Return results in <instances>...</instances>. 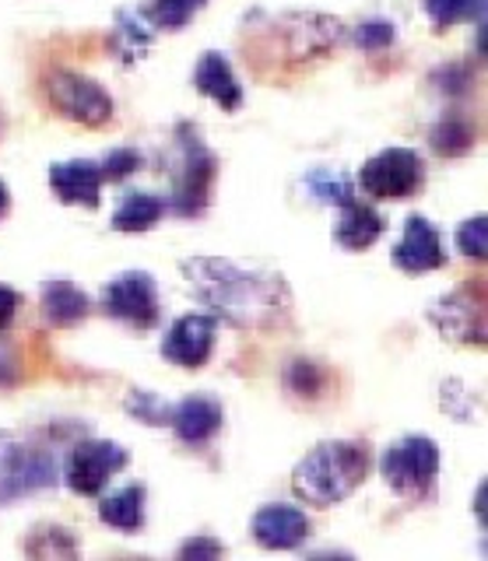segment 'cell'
<instances>
[{
    "label": "cell",
    "mask_w": 488,
    "mask_h": 561,
    "mask_svg": "<svg viewBox=\"0 0 488 561\" xmlns=\"http://www.w3.org/2000/svg\"><path fill=\"white\" fill-rule=\"evenodd\" d=\"M183 274L207 309L247 330H271L288 320L292 298L282 274L264 267H242L222 256H194L183 263Z\"/></svg>",
    "instance_id": "6da1fadb"
},
{
    "label": "cell",
    "mask_w": 488,
    "mask_h": 561,
    "mask_svg": "<svg viewBox=\"0 0 488 561\" xmlns=\"http://www.w3.org/2000/svg\"><path fill=\"white\" fill-rule=\"evenodd\" d=\"M370 453L362 443H320L292 473V491L306 505H338L362 484Z\"/></svg>",
    "instance_id": "7a4b0ae2"
},
{
    "label": "cell",
    "mask_w": 488,
    "mask_h": 561,
    "mask_svg": "<svg viewBox=\"0 0 488 561\" xmlns=\"http://www.w3.org/2000/svg\"><path fill=\"white\" fill-rule=\"evenodd\" d=\"M379 473L397 495H418L422 499L432 488L435 473H440V446L429 435H408L400 443L383 449Z\"/></svg>",
    "instance_id": "3957f363"
},
{
    "label": "cell",
    "mask_w": 488,
    "mask_h": 561,
    "mask_svg": "<svg viewBox=\"0 0 488 561\" xmlns=\"http://www.w3.org/2000/svg\"><path fill=\"white\" fill-rule=\"evenodd\" d=\"M422 158L411 148H387L362 165L359 183L373 201H405L422 186Z\"/></svg>",
    "instance_id": "277c9868"
},
{
    "label": "cell",
    "mask_w": 488,
    "mask_h": 561,
    "mask_svg": "<svg viewBox=\"0 0 488 561\" xmlns=\"http://www.w3.org/2000/svg\"><path fill=\"white\" fill-rule=\"evenodd\" d=\"M46 95L60 116L81 123V127H102L113 119V99L92 78H81L75 70H54L46 78Z\"/></svg>",
    "instance_id": "5b68a950"
},
{
    "label": "cell",
    "mask_w": 488,
    "mask_h": 561,
    "mask_svg": "<svg viewBox=\"0 0 488 561\" xmlns=\"http://www.w3.org/2000/svg\"><path fill=\"white\" fill-rule=\"evenodd\" d=\"M102 309L113 320H124L137 330H148L159 323V288L155 277L145 271H127L116 274L106 288H102Z\"/></svg>",
    "instance_id": "8992f818"
},
{
    "label": "cell",
    "mask_w": 488,
    "mask_h": 561,
    "mask_svg": "<svg viewBox=\"0 0 488 561\" xmlns=\"http://www.w3.org/2000/svg\"><path fill=\"white\" fill-rule=\"evenodd\" d=\"M124 467H127V449L106 443V438H89V443H78L71 456H67L64 481L75 495H99L110 484L113 473H120Z\"/></svg>",
    "instance_id": "52a82bcc"
},
{
    "label": "cell",
    "mask_w": 488,
    "mask_h": 561,
    "mask_svg": "<svg viewBox=\"0 0 488 561\" xmlns=\"http://www.w3.org/2000/svg\"><path fill=\"white\" fill-rule=\"evenodd\" d=\"M57 481V456L39 446L0 449V502L29 495Z\"/></svg>",
    "instance_id": "ba28073f"
},
{
    "label": "cell",
    "mask_w": 488,
    "mask_h": 561,
    "mask_svg": "<svg viewBox=\"0 0 488 561\" xmlns=\"http://www.w3.org/2000/svg\"><path fill=\"white\" fill-rule=\"evenodd\" d=\"M215 154L207 151L201 140H183V165L177 172V190H172V207L183 218H194L212 201V186H215Z\"/></svg>",
    "instance_id": "9c48e42d"
},
{
    "label": "cell",
    "mask_w": 488,
    "mask_h": 561,
    "mask_svg": "<svg viewBox=\"0 0 488 561\" xmlns=\"http://www.w3.org/2000/svg\"><path fill=\"white\" fill-rule=\"evenodd\" d=\"M212 351H215V320L201 312L177 320L162 341V355L180 368H201L212 358Z\"/></svg>",
    "instance_id": "30bf717a"
},
{
    "label": "cell",
    "mask_w": 488,
    "mask_h": 561,
    "mask_svg": "<svg viewBox=\"0 0 488 561\" xmlns=\"http://www.w3.org/2000/svg\"><path fill=\"white\" fill-rule=\"evenodd\" d=\"M394 263L408 274H425L446 263L443 239L435 232V225L422 215H411L405 221V236L394 245Z\"/></svg>",
    "instance_id": "8fae6325"
},
{
    "label": "cell",
    "mask_w": 488,
    "mask_h": 561,
    "mask_svg": "<svg viewBox=\"0 0 488 561\" xmlns=\"http://www.w3.org/2000/svg\"><path fill=\"white\" fill-rule=\"evenodd\" d=\"M253 537L268 551H292L309 537V519L295 505H264L253 516Z\"/></svg>",
    "instance_id": "7c38bea8"
},
{
    "label": "cell",
    "mask_w": 488,
    "mask_h": 561,
    "mask_svg": "<svg viewBox=\"0 0 488 561\" xmlns=\"http://www.w3.org/2000/svg\"><path fill=\"white\" fill-rule=\"evenodd\" d=\"M222 403L212 397H186L183 403L169 411V425L186 446H204L222 432Z\"/></svg>",
    "instance_id": "4fadbf2b"
},
{
    "label": "cell",
    "mask_w": 488,
    "mask_h": 561,
    "mask_svg": "<svg viewBox=\"0 0 488 561\" xmlns=\"http://www.w3.org/2000/svg\"><path fill=\"white\" fill-rule=\"evenodd\" d=\"M49 186H54L60 204H81V207H99L102 193V172L95 162H57L49 169Z\"/></svg>",
    "instance_id": "5bb4252c"
},
{
    "label": "cell",
    "mask_w": 488,
    "mask_h": 561,
    "mask_svg": "<svg viewBox=\"0 0 488 561\" xmlns=\"http://www.w3.org/2000/svg\"><path fill=\"white\" fill-rule=\"evenodd\" d=\"M432 320L450 341L461 344H481L485 341V323H481V306L470 302L467 295H446L432 306Z\"/></svg>",
    "instance_id": "9a60e30c"
},
{
    "label": "cell",
    "mask_w": 488,
    "mask_h": 561,
    "mask_svg": "<svg viewBox=\"0 0 488 561\" xmlns=\"http://www.w3.org/2000/svg\"><path fill=\"white\" fill-rule=\"evenodd\" d=\"M194 84L197 92L218 102L225 113H236L242 105V84L232 75V64L222 57V53H204L197 70H194Z\"/></svg>",
    "instance_id": "2e32d148"
},
{
    "label": "cell",
    "mask_w": 488,
    "mask_h": 561,
    "mask_svg": "<svg viewBox=\"0 0 488 561\" xmlns=\"http://www.w3.org/2000/svg\"><path fill=\"white\" fill-rule=\"evenodd\" d=\"M379 236H383V218L370 204H355V201L341 204V215L334 221V239L344 250H370Z\"/></svg>",
    "instance_id": "e0dca14e"
},
{
    "label": "cell",
    "mask_w": 488,
    "mask_h": 561,
    "mask_svg": "<svg viewBox=\"0 0 488 561\" xmlns=\"http://www.w3.org/2000/svg\"><path fill=\"white\" fill-rule=\"evenodd\" d=\"M43 312L54 327H75L89 316V295L71 280H49L43 291Z\"/></svg>",
    "instance_id": "ac0fdd59"
},
{
    "label": "cell",
    "mask_w": 488,
    "mask_h": 561,
    "mask_svg": "<svg viewBox=\"0 0 488 561\" xmlns=\"http://www.w3.org/2000/svg\"><path fill=\"white\" fill-rule=\"evenodd\" d=\"M99 519L116 526V530H141L145 526V488L130 484V488H120L116 495L102 499Z\"/></svg>",
    "instance_id": "d6986e66"
},
{
    "label": "cell",
    "mask_w": 488,
    "mask_h": 561,
    "mask_svg": "<svg viewBox=\"0 0 488 561\" xmlns=\"http://www.w3.org/2000/svg\"><path fill=\"white\" fill-rule=\"evenodd\" d=\"M162 215L166 204L155 193H127V201L113 215V228L116 232H148V228L159 225Z\"/></svg>",
    "instance_id": "ffe728a7"
},
{
    "label": "cell",
    "mask_w": 488,
    "mask_h": 561,
    "mask_svg": "<svg viewBox=\"0 0 488 561\" xmlns=\"http://www.w3.org/2000/svg\"><path fill=\"white\" fill-rule=\"evenodd\" d=\"M306 190L317 197L320 204H348L355 201V190H352V180H348L344 172H334V169H317L306 175Z\"/></svg>",
    "instance_id": "44dd1931"
},
{
    "label": "cell",
    "mask_w": 488,
    "mask_h": 561,
    "mask_svg": "<svg viewBox=\"0 0 488 561\" xmlns=\"http://www.w3.org/2000/svg\"><path fill=\"white\" fill-rule=\"evenodd\" d=\"M151 43V32L145 28V18L134 11H120L116 18V49L124 53V60H141Z\"/></svg>",
    "instance_id": "7402d4cb"
},
{
    "label": "cell",
    "mask_w": 488,
    "mask_h": 561,
    "mask_svg": "<svg viewBox=\"0 0 488 561\" xmlns=\"http://www.w3.org/2000/svg\"><path fill=\"white\" fill-rule=\"evenodd\" d=\"M470 145H475V130H470V123L457 119V116H450L443 119L440 127L432 130V148L440 151V154H464L470 151Z\"/></svg>",
    "instance_id": "603a6c76"
},
{
    "label": "cell",
    "mask_w": 488,
    "mask_h": 561,
    "mask_svg": "<svg viewBox=\"0 0 488 561\" xmlns=\"http://www.w3.org/2000/svg\"><path fill=\"white\" fill-rule=\"evenodd\" d=\"M285 382H288V390L295 397H309V400H317L324 393V386H327V373L317 365V362H292L288 365V373H285Z\"/></svg>",
    "instance_id": "cb8c5ba5"
},
{
    "label": "cell",
    "mask_w": 488,
    "mask_h": 561,
    "mask_svg": "<svg viewBox=\"0 0 488 561\" xmlns=\"http://www.w3.org/2000/svg\"><path fill=\"white\" fill-rule=\"evenodd\" d=\"M207 0H151V22L159 28L177 32L194 18Z\"/></svg>",
    "instance_id": "d4e9b609"
},
{
    "label": "cell",
    "mask_w": 488,
    "mask_h": 561,
    "mask_svg": "<svg viewBox=\"0 0 488 561\" xmlns=\"http://www.w3.org/2000/svg\"><path fill=\"white\" fill-rule=\"evenodd\" d=\"M475 11H481V0H425L429 22L440 32L450 28V25H457V22H464V18H470Z\"/></svg>",
    "instance_id": "484cf974"
},
{
    "label": "cell",
    "mask_w": 488,
    "mask_h": 561,
    "mask_svg": "<svg viewBox=\"0 0 488 561\" xmlns=\"http://www.w3.org/2000/svg\"><path fill=\"white\" fill-rule=\"evenodd\" d=\"M127 411L137 414L141 421H148V425H169V411H172V408H166V403H162L159 397H155V393L134 390V393L127 397Z\"/></svg>",
    "instance_id": "4316f807"
},
{
    "label": "cell",
    "mask_w": 488,
    "mask_h": 561,
    "mask_svg": "<svg viewBox=\"0 0 488 561\" xmlns=\"http://www.w3.org/2000/svg\"><path fill=\"white\" fill-rule=\"evenodd\" d=\"M485 245H488V228H485V215L470 218L457 228V250L464 256H475L481 260L485 256Z\"/></svg>",
    "instance_id": "83f0119b"
},
{
    "label": "cell",
    "mask_w": 488,
    "mask_h": 561,
    "mask_svg": "<svg viewBox=\"0 0 488 561\" xmlns=\"http://www.w3.org/2000/svg\"><path fill=\"white\" fill-rule=\"evenodd\" d=\"M137 165H141V154H137L134 148H116V151H110L106 158H102L99 172H102V180L116 183V180H127V175H130Z\"/></svg>",
    "instance_id": "f1b7e54d"
},
{
    "label": "cell",
    "mask_w": 488,
    "mask_h": 561,
    "mask_svg": "<svg viewBox=\"0 0 488 561\" xmlns=\"http://www.w3.org/2000/svg\"><path fill=\"white\" fill-rule=\"evenodd\" d=\"M355 43H359L362 49H370V53L387 49V46L394 43V25H390V22H365V25H359V32H355Z\"/></svg>",
    "instance_id": "f546056e"
},
{
    "label": "cell",
    "mask_w": 488,
    "mask_h": 561,
    "mask_svg": "<svg viewBox=\"0 0 488 561\" xmlns=\"http://www.w3.org/2000/svg\"><path fill=\"white\" fill-rule=\"evenodd\" d=\"M225 554V548L218 540H212V537H194V540H186L183 548H180V558L183 561H201V558H222Z\"/></svg>",
    "instance_id": "4dcf8cb0"
},
{
    "label": "cell",
    "mask_w": 488,
    "mask_h": 561,
    "mask_svg": "<svg viewBox=\"0 0 488 561\" xmlns=\"http://www.w3.org/2000/svg\"><path fill=\"white\" fill-rule=\"evenodd\" d=\"M14 312H19V295L0 285V330H8V323L14 320Z\"/></svg>",
    "instance_id": "1f68e13d"
},
{
    "label": "cell",
    "mask_w": 488,
    "mask_h": 561,
    "mask_svg": "<svg viewBox=\"0 0 488 561\" xmlns=\"http://www.w3.org/2000/svg\"><path fill=\"white\" fill-rule=\"evenodd\" d=\"M8 207H11V193H8V186L0 183V218L8 215Z\"/></svg>",
    "instance_id": "d6a6232c"
}]
</instances>
